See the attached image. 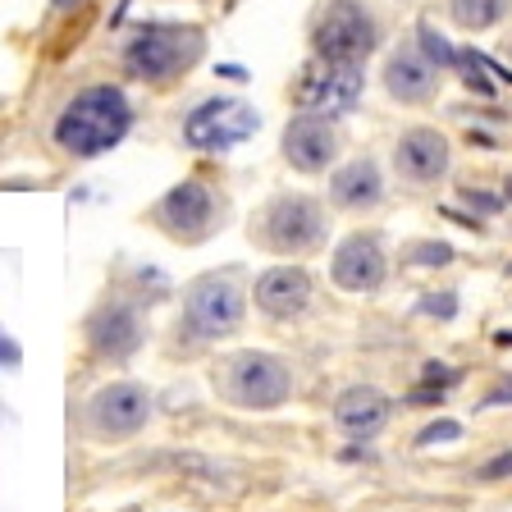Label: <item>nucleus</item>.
Segmentation results:
<instances>
[{"label": "nucleus", "mask_w": 512, "mask_h": 512, "mask_svg": "<svg viewBox=\"0 0 512 512\" xmlns=\"http://www.w3.org/2000/svg\"><path fill=\"white\" fill-rule=\"evenodd\" d=\"M128 128H133V106H128V96L119 87L101 83V87H87L78 92L69 106L60 110L55 119V142L60 151L78 160H92L101 151L119 147L128 138Z\"/></svg>", "instance_id": "nucleus-1"}, {"label": "nucleus", "mask_w": 512, "mask_h": 512, "mask_svg": "<svg viewBox=\"0 0 512 512\" xmlns=\"http://www.w3.org/2000/svg\"><path fill=\"white\" fill-rule=\"evenodd\" d=\"M206 37L192 23H147L128 37L124 46V69L142 83H174L202 60Z\"/></svg>", "instance_id": "nucleus-2"}, {"label": "nucleus", "mask_w": 512, "mask_h": 512, "mask_svg": "<svg viewBox=\"0 0 512 512\" xmlns=\"http://www.w3.org/2000/svg\"><path fill=\"white\" fill-rule=\"evenodd\" d=\"M215 394L229 398L234 407L270 412V407H284L293 398V375L270 352H234L215 366Z\"/></svg>", "instance_id": "nucleus-3"}, {"label": "nucleus", "mask_w": 512, "mask_h": 512, "mask_svg": "<svg viewBox=\"0 0 512 512\" xmlns=\"http://www.w3.org/2000/svg\"><path fill=\"white\" fill-rule=\"evenodd\" d=\"M311 46H316V60L362 64L380 46V23L362 0H330L311 23Z\"/></svg>", "instance_id": "nucleus-4"}, {"label": "nucleus", "mask_w": 512, "mask_h": 512, "mask_svg": "<svg viewBox=\"0 0 512 512\" xmlns=\"http://www.w3.org/2000/svg\"><path fill=\"white\" fill-rule=\"evenodd\" d=\"M243 288H238L234 275H202L192 279L188 293H183V325L179 330L197 343H211L224 339L243 325Z\"/></svg>", "instance_id": "nucleus-5"}, {"label": "nucleus", "mask_w": 512, "mask_h": 512, "mask_svg": "<svg viewBox=\"0 0 512 512\" xmlns=\"http://www.w3.org/2000/svg\"><path fill=\"white\" fill-rule=\"evenodd\" d=\"M252 234L279 256H302L325 238V211L311 197H275V202L261 211V220L252 224Z\"/></svg>", "instance_id": "nucleus-6"}, {"label": "nucleus", "mask_w": 512, "mask_h": 512, "mask_svg": "<svg viewBox=\"0 0 512 512\" xmlns=\"http://www.w3.org/2000/svg\"><path fill=\"white\" fill-rule=\"evenodd\" d=\"M261 128V115H256L247 101L238 96H215V101H202L183 119V142L192 151H229L238 142H247Z\"/></svg>", "instance_id": "nucleus-7"}, {"label": "nucleus", "mask_w": 512, "mask_h": 512, "mask_svg": "<svg viewBox=\"0 0 512 512\" xmlns=\"http://www.w3.org/2000/svg\"><path fill=\"white\" fill-rule=\"evenodd\" d=\"M298 106L307 115H343L357 106L362 96V64H334V60H311L298 78Z\"/></svg>", "instance_id": "nucleus-8"}, {"label": "nucleus", "mask_w": 512, "mask_h": 512, "mask_svg": "<svg viewBox=\"0 0 512 512\" xmlns=\"http://www.w3.org/2000/svg\"><path fill=\"white\" fill-rule=\"evenodd\" d=\"M156 220H160V229L170 238H179V243H202L215 229V220H220V197H215L202 179H183L179 188H170L160 197Z\"/></svg>", "instance_id": "nucleus-9"}, {"label": "nucleus", "mask_w": 512, "mask_h": 512, "mask_svg": "<svg viewBox=\"0 0 512 512\" xmlns=\"http://www.w3.org/2000/svg\"><path fill=\"white\" fill-rule=\"evenodd\" d=\"M151 416V394L133 380H115L106 389H96L87 403V430L101 439H128L147 426Z\"/></svg>", "instance_id": "nucleus-10"}, {"label": "nucleus", "mask_w": 512, "mask_h": 512, "mask_svg": "<svg viewBox=\"0 0 512 512\" xmlns=\"http://www.w3.org/2000/svg\"><path fill=\"white\" fill-rule=\"evenodd\" d=\"M389 275V256H384L375 234H352L334 247L330 256V279L343 293H375Z\"/></svg>", "instance_id": "nucleus-11"}, {"label": "nucleus", "mask_w": 512, "mask_h": 512, "mask_svg": "<svg viewBox=\"0 0 512 512\" xmlns=\"http://www.w3.org/2000/svg\"><path fill=\"white\" fill-rule=\"evenodd\" d=\"M334 156H339V133H334V119L325 115H307L302 110L298 119H288L284 128V160L302 174H320L330 170Z\"/></svg>", "instance_id": "nucleus-12"}, {"label": "nucleus", "mask_w": 512, "mask_h": 512, "mask_svg": "<svg viewBox=\"0 0 512 512\" xmlns=\"http://www.w3.org/2000/svg\"><path fill=\"white\" fill-rule=\"evenodd\" d=\"M256 311H266L270 320H293L311 307V275L302 266H275L256 279L252 288Z\"/></svg>", "instance_id": "nucleus-13"}, {"label": "nucleus", "mask_w": 512, "mask_h": 512, "mask_svg": "<svg viewBox=\"0 0 512 512\" xmlns=\"http://www.w3.org/2000/svg\"><path fill=\"white\" fill-rule=\"evenodd\" d=\"M439 87V69L421 55V46H398L384 60V92L403 106H426Z\"/></svg>", "instance_id": "nucleus-14"}, {"label": "nucleus", "mask_w": 512, "mask_h": 512, "mask_svg": "<svg viewBox=\"0 0 512 512\" xmlns=\"http://www.w3.org/2000/svg\"><path fill=\"white\" fill-rule=\"evenodd\" d=\"M394 165L407 183H439L448 174V138L435 128H407L394 147Z\"/></svg>", "instance_id": "nucleus-15"}, {"label": "nucleus", "mask_w": 512, "mask_h": 512, "mask_svg": "<svg viewBox=\"0 0 512 512\" xmlns=\"http://www.w3.org/2000/svg\"><path fill=\"white\" fill-rule=\"evenodd\" d=\"M87 339H92V348L101 352V357L124 362V357H133L142 343V320L128 302H106V307L87 320Z\"/></svg>", "instance_id": "nucleus-16"}, {"label": "nucleus", "mask_w": 512, "mask_h": 512, "mask_svg": "<svg viewBox=\"0 0 512 512\" xmlns=\"http://www.w3.org/2000/svg\"><path fill=\"white\" fill-rule=\"evenodd\" d=\"M334 421L348 435H375L389 421V398L375 384H352V389L339 394V403H334Z\"/></svg>", "instance_id": "nucleus-17"}, {"label": "nucleus", "mask_w": 512, "mask_h": 512, "mask_svg": "<svg viewBox=\"0 0 512 512\" xmlns=\"http://www.w3.org/2000/svg\"><path fill=\"white\" fill-rule=\"evenodd\" d=\"M384 197V179L375 170V160H352L330 179V202L339 211H366Z\"/></svg>", "instance_id": "nucleus-18"}, {"label": "nucleus", "mask_w": 512, "mask_h": 512, "mask_svg": "<svg viewBox=\"0 0 512 512\" xmlns=\"http://www.w3.org/2000/svg\"><path fill=\"white\" fill-rule=\"evenodd\" d=\"M453 69H458L462 83H467L476 96H494L499 83H512V74L503 64H494L490 55H476V51H458L453 55Z\"/></svg>", "instance_id": "nucleus-19"}, {"label": "nucleus", "mask_w": 512, "mask_h": 512, "mask_svg": "<svg viewBox=\"0 0 512 512\" xmlns=\"http://www.w3.org/2000/svg\"><path fill=\"white\" fill-rule=\"evenodd\" d=\"M512 10V0H448V19L467 32H485L494 23H503Z\"/></svg>", "instance_id": "nucleus-20"}, {"label": "nucleus", "mask_w": 512, "mask_h": 512, "mask_svg": "<svg viewBox=\"0 0 512 512\" xmlns=\"http://www.w3.org/2000/svg\"><path fill=\"white\" fill-rule=\"evenodd\" d=\"M416 42H421V55H426L435 69H453V55H458V51H453V46H448L435 28H421V32H416Z\"/></svg>", "instance_id": "nucleus-21"}, {"label": "nucleus", "mask_w": 512, "mask_h": 512, "mask_svg": "<svg viewBox=\"0 0 512 512\" xmlns=\"http://www.w3.org/2000/svg\"><path fill=\"white\" fill-rule=\"evenodd\" d=\"M453 261V247L448 243H416L407 247V266H444Z\"/></svg>", "instance_id": "nucleus-22"}, {"label": "nucleus", "mask_w": 512, "mask_h": 512, "mask_svg": "<svg viewBox=\"0 0 512 512\" xmlns=\"http://www.w3.org/2000/svg\"><path fill=\"white\" fill-rule=\"evenodd\" d=\"M458 435H462L458 421H430V426L416 435V444H421V448H426V444H448V439H458Z\"/></svg>", "instance_id": "nucleus-23"}, {"label": "nucleus", "mask_w": 512, "mask_h": 512, "mask_svg": "<svg viewBox=\"0 0 512 512\" xmlns=\"http://www.w3.org/2000/svg\"><path fill=\"white\" fill-rule=\"evenodd\" d=\"M503 476H512V448L508 453H499V458H490L485 467L476 471V480H503Z\"/></svg>", "instance_id": "nucleus-24"}, {"label": "nucleus", "mask_w": 512, "mask_h": 512, "mask_svg": "<svg viewBox=\"0 0 512 512\" xmlns=\"http://www.w3.org/2000/svg\"><path fill=\"white\" fill-rule=\"evenodd\" d=\"M453 302H458L453 293H444V298H426V307H421V311H426V316H444V320H448L453 311H458Z\"/></svg>", "instance_id": "nucleus-25"}, {"label": "nucleus", "mask_w": 512, "mask_h": 512, "mask_svg": "<svg viewBox=\"0 0 512 512\" xmlns=\"http://www.w3.org/2000/svg\"><path fill=\"white\" fill-rule=\"evenodd\" d=\"M485 403H490V407H494V403H512V384H503V389H494V394L485 398Z\"/></svg>", "instance_id": "nucleus-26"}, {"label": "nucleus", "mask_w": 512, "mask_h": 512, "mask_svg": "<svg viewBox=\"0 0 512 512\" xmlns=\"http://www.w3.org/2000/svg\"><path fill=\"white\" fill-rule=\"evenodd\" d=\"M494 343H499V348H512V330H499L494 334Z\"/></svg>", "instance_id": "nucleus-27"}, {"label": "nucleus", "mask_w": 512, "mask_h": 512, "mask_svg": "<svg viewBox=\"0 0 512 512\" xmlns=\"http://www.w3.org/2000/svg\"><path fill=\"white\" fill-rule=\"evenodd\" d=\"M83 0H55V10H78Z\"/></svg>", "instance_id": "nucleus-28"}, {"label": "nucleus", "mask_w": 512, "mask_h": 512, "mask_svg": "<svg viewBox=\"0 0 512 512\" xmlns=\"http://www.w3.org/2000/svg\"><path fill=\"white\" fill-rule=\"evenodd\" d=\"M508 275H512V266H508Z\"/></svg>", "instance_id": "nucleus-29"}, {"label": "nucleus", "mask_w": 512, "mask_h": 512, "mask_svg": "<svg viewBox=\"0 0 512 512\" xmlns=\"http://www.w3.org/2000/svg\"><path fill=\"white\" fill-rule=\"evenodd\" d=\"M508 192H512V183H508Z\"/></svg>", "instance_id": "nucleus-30"}, {"label": "nucleus", "mask_w": 512, "mask_h": 512, "mask_svg": "<svg viewBox=\"0 0 512 512\" xmlns=\"http://www.w3.org/2000/svg\"><path fill=\"white\" fill-rule=\"evenodd\" d=\"M508 51H512V42H508Z\"/></svg>", "instance_id": "nucleus-31"}]
</instances>
